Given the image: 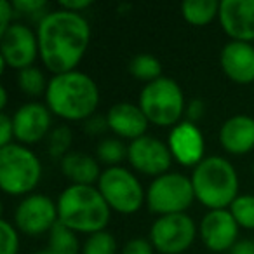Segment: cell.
Masks as SVG:
<instances>
[{"mask_svg":"<svg viewBox=\"0 0 254 254\" xmlns=\"http://www.w3.org/2000/svg\"><path fill=\"white\" fill-rule=\"evenodd\" d=\"M37 39L44 66L54 75L68 73L75 71L87 53L91 26L82 14L56 9L42 16Z\"/></svg>","mask_w":254,"mask_h":254,"instance_id":"obj_1","label":"cell"},{"mask_svg":"<svg viewBox=\"0 0 254 254\" xmlns=\"http://www.w3.org/2000/svg\"><path fill=\"white\" fill-rule=\"evenodd\" d=\"M46 105L53 115L63 120H87L94 115L99 105L98 84L78 70L54 75L47 85Z\"/></svg>","mask_w":254,"mask_h":254,"instance_id":"obj_2","label":"cell"},{"mask_svg":"<svg viewBox=\"0 0 254 254\" xmlns=\"http://www.w3.org/2000/svg\"><path fill=\"white\" fill-rule=\"evenodd\" d=\"M58 221L75 233L103 232L108 226L112 209L98 187L70 185L58 198Z\"/></svg>","mask_w":254,"mask_h":254,"instance_id":"obj_3","label":"cell"},{"mask_svg":"<svg viewBox=\"0 0 254 254\" xmlns=\"http://www.w3.org/2000/svg\"><path fill=\"white\" fill-rule=\"evenodd\" d=\"M195 198L209 211L226 209L239 197V174L232 162L218 155L205 157L191 173Z\"/></svg>","mask_w":254,"mask_h":254,"instance_id":"obj_4","label":"cell"},{"mask_svg":"<svg viewBox=\"0 0 254 254\" xmlns=\"http://www.w3.org/2000/svg\"><path fill=\"white\" fill-rule=\"evenodd\" d=\"M42 178L40 159L25 145L12 143L0 148V187L9 195H26Z\"/></svg>","mask_w":254,"mask_h":254,"instance_id":"obj_5","label":"cell"},{"mask_svg":"<svg viewBox=\"0 0 254 254\" xmlns=\"http://www.w3.org/2000/svg\"><path fill=\"white\" fill-rule=\"evenodd\" d=\"M139 108L150 124L173 129L185 113V94L174 78L160 77L141 89Z\"/></svg>","mask_w":254,"mask_h":254,"instance_id":"obj_6","label":"cell"},{"mask_svg":"<svg viewBox=\"0 0 254 254\" xmlns=\"http://www.w3.org/2000/svg\"><path fill=\"white\" fill-rule=\"evenodd\" d=\"M98 190L110 209L119 214H136L146 202L139 180L126 167H106L98 181Z\"/></svg>","mask_w":254,"mask_h":254,"instance_id":"obj_7","label":"cell"},{"mask_svg":"<svg viewBox=\"0 0 254 254\" xmlns=\"http://www.w3.org/2000/svg\"><path fill=\"white\" fill-rule=\"evenodd\" d=\"M195 200L191 178L180 173H167L155 178L146 190L148 211L159 216L183 214Z\"/></svg>","mask_w":254,"mask_h":254,"instance_id":"obj_8","label":"cell"},{"mask_svg":"<svg viewBox=\"0 0 254 254\" xmlns=\"http://www.w3.org/2000/svg\"><path fill=\"white\" fill-rule=\"evenodd\" d=\"M197 235L195 221L187 214L159 216L150 228V242L160 254H183Z\"/></svg>","mask_w":254,"mask_h":254,"instance_id":"obj_9","label":"cell"},{"mask_svg":"<svg viewBox=\"0 0 254 254\" xmlns=\"http://www.w3.org/2000/svg\"><path fill=\"white\" fill-rule=\"evenodd\" d=\"M40 56L39 39L26 25L12 23L4 33H0V66L25 70L33 66Z\"/></svg>","mask_w":254,"mask_h":254,"instance_id":"obj_10","label":"cell"},{"mask_svg":"<svg viewBox=\"0 0 254 254\" xmlns=\"http://www.w3.org/2000/svg\"><path fill=\"white\" fill-rule=\"evenodd\" d=\"M58 223V204L42 193L26 195L14 211V226L30 237L49 233Z\"/></svg>","mask_w":254,"mask_h":254,"instance_id":"obj_11","label":"cell"},{"mask_svg":"<svg viewBox=\"0 0 254 254\" xmlns=\"http://www.w3.org/2000/svg\"><path fill=\"white\" fill-rule=\"evenodd\" d=\"M127 160L138 173L159 178L169 173L173 155H171L167 143H164L162 139L153 138V136H143L129 143Z\"/></svg>","mask_w":254,"mask_h":254,"instance_id":"obj_12","label":"cell"},{"mask_svg":"<svg viewBox=\"0 0 254 254\" xmlns=\"http://www.w3.org/2000/svg\"><path fill=\"white\" fill-rule=\"evenodd\" d=\"M53 113L42 103H25L19 106L12 115V126H14V138L19 145H35L44 139L51 131L53 124Z\"/></svg>","mask_w":254,"mask_h":254,"instance_id":"obj_13","label":"cell"},{"mask_svg":"<svg viewBox=\"0 0 254 254\" xmlns=\"http://www.w3.org/2000/svg\"><path fill=\"white\" fill-rule=\"evenodd\" d=\"M239 228L235 218L228 209H218V211H207L204 214L198 226V233L204 246L212 253H223L230 251L239 240Z\"/></svg>","mask_w":254,"mask_h":254,"instance_id":"obj_14","label":"cell"},{"mask_svg":"<svg viewBox=\"0 0 254 254\" xmlns=\"http://www.w3.org/2000/svg\"><path fill=\"white\" fill-rule=\"evenodd\" d=\"M167 146L176 162L187 167H197L204 160L205 143L200 129L193 122L181 120L169 132Z\"/></svg>","mask_w":254,"mask_h":254,"instance_id":"obj_15","label":"cell"},{"mask_svg":"<svg viewBox=\"0 0 254 254\" xmlns=\"http://www.w3.org/2000/svg\"><path fill=\"white\" fill-rule=\"evenodd\" d=\"M218 19L232 40L247 44L254 40V0H223Z\"/></svg>","mask_w":254,"mask_h":254,"instance_id":"obj_16","label":"cell"},{"mask_svg":"<svg viewBox=\"0 0 254 254\" xmlns=\"http://www.w3.org/2000/svg\"><path fill=\"white\" fill-rule=\"evenodd\" d=\"M106 122L108 129L117 138L134 141L146 136L148 129V119L139 108V105L132 103H117L106 112Z\"/></svg>","mask_w":254,"mask_h":254,"instance_id":"obj_17","label":"cell"},{"mask_svg":"<svg viewBox=\"0 0 254 254\" xmlns=\"http://www.w3.org/2000/svg\"><path fill=\"white\" fill-rule=\"evenodd\" d=\"M219 64L226 77L240 85L254 82V46L247 42H228L219 53Z\"/></svg>","mask_w":254,"mask_h":254,"instance_id":"obj_18","label":"cell"},{"mask_svg":"<svg viewBox=\"0 0 254 254\" xmlns=\"http://www.w3.org/2000/svg\"><path fill=\"white\" fill-rule=\"evenodd\" d=\"M219 145L230 155L242 157L254 150V119L249 115H233L219 129Z\"/></svg>","mask_w":254,"mask_h":254,"instance_id":"obj_19","label":"cell"},{"mask_svg":"<svg viewBox=\"0 0 254 254\" xmlns=\"http://www.w3.org/2000/svg\"><path fill=\"white\" fill-rule=\"evenodd\" d=\"M61 173L71 181V185H87L94 187L101 178L98 159L82 152H70L61 159Z\"/></svg>","mask_w":254,"mask_h":254,"instance_id":"obj_20","label":"cell"},{"mask_svg":"<svg viewBox=\"0 0 254 254\" xmlns=\"http://www.w3.org/2000/svg\"><path fill=\"white\" fill-rule=\"evenodd\" d=\"M221 2L216 0H187L181 4V16L191 26H205L219 16Z\"/></svg>","mask_w":254,"mask_h":254,"instance_id":"obj_21","label":"cell"},{"mask_svg":"<svg viewBox=\"0 0 254 254\" xmlns=\"http://www.w3.org/2000/svg\"><path fill=\"white\" fill-rule=\"evenodd\" d=\"M129 73L136 80L150 84V82H155L162 77V64H160V61L153 54L141 53V54H136L131 60V63H129Z\"/></svg>","mask_w":254,"mask_h":254,"instance_id":"obj_22","label":"cell"},{"mask_svg":"<svg viewBox=\"0 0 254 254\" xmlns=\"http://www.w3.org/2000/svg\"><path fill=\"white\" fill-rule=\"evenodd\" d=\"M47 249L54 254H78L80 244H78L77 233L58 221L49 232V246Z\"/></svg>","mask_w":254,"mask_h":254,"instance_id":"obj_23","label":"cell"},{"mask_svg":"<svg viewBox=\"0 0 254 254\" xmlns=\"http://www.w3.org/2000/svg\"><path fill=\"white\" fill-rule=\"evenodd\" d=\"M18 84H19V89H21L23 94L32 96V98H39V96L46 94L49 82L46 80V77H44L40 68L30 66V68H25V70L19 71Z\"/></svg>","mask_w":254,"mask_h":254,"instance_id":"obj_24","label":"cell"},{"mask_svg":"<svg viewBox=\"0 0 254 254\" xmlns=\"http://www.w3.org/2000/svg\"><path fill=\"white\" fill-rule=\"evenodd\" d=\"M96 157L108 167H117L124 159H127V146L117 138H106L96 146Z\"/></svg>","mask_w":254,"mask_h":254,"instance_id":"obj_25","label":"cell"},{"mask_svg":"<svg viewBox=\"0 0 254 254\" xmlns=\"http://www.w3.org/2000/svg\"><path fill=\"white\" fill-rule=\"evenodd\" d=\"M228 211L232 212L240 228L254 230V195H239L228 207Z\"/></svg>","mask_w":254,"mask_h":254,"instance_id":"obj_26","label":"cell"},{"mask_svg":"<svg viewBox=\"0 0 254 254\" xmlns=\"http://www.w3.org/2000/svg\"><path fill=\"white\" fill-rule=\"evenodd\" d=\"M73 141V134L68 126H58L56 129L49 132L47 139V152L53 159H63L70 153V146Z\"/></svg>","mask_w":254,"mask_h":254,"instance_id":"obj_27","label":"cell"},{"mask_svg":"<svg viewBox=\"0 0 254 254\" xmlns=\"http://www.w3.org/2000/svg\"><path fill=\"white\" fill-rule=\"evenodd\" d=\"M82 254H117V240L110 232L92 233L85 239Z\"/></svg>","mask_w":254,"mask_h":254,"instance_id":"obj_28","label":"cell"},{"mask_svg":"<svg viewBox=\"0 0 254 254\" xmlns=\"http://www.w3.org/2000/svg\"><path fill=\"white\" fill-rule=\"evenodd\" d=\"M19 235L18 228L7 219L0 221V254H18Z\"/></svg>","mask_w":254,"mask_h":254,"instance_id":"obj_29","label":"cell"},{"mask_svg":"<svg viewBox=\"0 0 254 254\" xmlns=\"http://www.w3.org/2000/svg\"><path fill=\"white\" fill-rule=\"evenodd\" d=\"M155 253V247L150 240L141 239V237H136V239L127 240L124 244L120 254H153Z\"/></svg>","mask_w":254,"mask_h":254,"instance_id":"obj_30","label":"cell"},{"mask_svg":"<svg viewBox=\"0 0 254 254\" xmlns=\"http://www.w3.org/2000/svg\"><path fill=\"white\" fill-rule=\"evenodd\" d=\"M14 139V126H12V119L7 113L0 115V148H4L7 145H12Z\"/></svg>","mask_w":254,"mask_h":254,"instance_id":"obj_31","label":"cell"},{"mask_svg":"<svg viewBox=\"0 0 254 254\" xmlns=\"http://www.w3.org/2000/svg\"><path fill=\"white\" fill-rule=\"evenodd\" d=\"M16 12H21V14H37V12L44 11L46 9V2L44 0H14L12 2Z\"/></svg>","mask_w":254,"mask_h":254,"instance_id":"obj_32","label":"cell"},{"mask_svg":"<svg viewBox=\"0 0 254 254\" xmlns=\"http://www.w3.org/2000/svg\"><path fill=\"white\" fill-rule=\"evenodd\" d=\"M14 5L9 0H0V33H4L9 26L12 25V18H14Z\"/></svg>","mask_w":254,"mask_h":254,"instance_id":"obj_33","label":"cell"},{"mask_svg":"<svg viewBox=\"0 0 254 254\" xmlns=\"http://www.w3.org/2000/svg\"><path fill=\"white\" fill-rule=\"evenodd\" d=\"M84 129L87 134L91 136H98V134H103V132L108 129V122H106V117H96L92 115L91 119L85 120L84 124Z\"/></svg>","mask_w":254,"mask_h":254,"instance_id":"obj_34","label":"cell"},{"mask_svg":"<svg viewBox=\"0 0 254 254\" xmlns=\"http://www.w3.org/2000/svg\"><path fill=\"white\" fill-rule=\"evenodd\" d=\"M92 5V0H63L60 2V9H64V11H70V12H77L80 14V11H85L87 7Z\"/></svg>","mask_w":254,"mask_h":254,"instance_id":"obj_35","label":"cell"},{"mask_svg":"<svg viewBox=\"0 0 254 254\" xmlns=\"http://www.w3.org/2000/svg\"><path fill=\"white\" fill-rule=\"evenodd\" d=\"M202 115H204V103H202L200 99H193V101L188 105V110H187L188 122L195 124Z\"/></svg>","mask_w":254,"mask_h":254,"instance_id":"obj_36","label":"cell"},{"mask_svg":"<svg viewBox=\"0 0 254 254\" xmlns=\"http://www.w3.org/2000/svg\"><path fill=\"white\" fill-rule=\"evenodd\" d=\"M230 254H254V240H239L230 249Z\"/></svg>","mask_w":254,"mask_h":254,"instance_id":"obj_37","label":"cell"},{"mask_svg":"<svg viewBox=\"0 0 254 254\" xmlns=\"http://www.w3.org/2000/svg\"><path fill=\"white\" fill-rule=\"evenodd\" d=\"M5 106H7V91H5V87L2 85V87H0V110H2V113L5 112Z\"/></svg>","mask_w":254,"mask_h":254,"instance_id":"obj_38","label":"cell"},{"mask_svg":"<svg viewBox=\"0 0 254 254\" xmlns=\"http://www.w3.org/2000/svg\"><path fill=\"white\" fill-rule=\"evenodd\" d=\"M35 254H54L53 251H49V249H42V251H37Z\"/></svg>","mask_w":254,"mask_h":254,"instance_id":"obj_39","label":"cell"},{"mask_svg":"<svg viewBox=\"0 0 254 254\" xmlns=\"http://www.w3.org/2000/svg\"><path fill=\"white\" fill-rule=\"evenodd\" d=\"M253 174H254V164H253Z\"/></svg>","mask_w":254,"mask_h":254,"instance_id":"obj_40","label":"cell"}]
</instances>
